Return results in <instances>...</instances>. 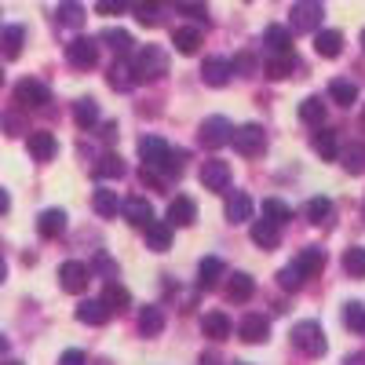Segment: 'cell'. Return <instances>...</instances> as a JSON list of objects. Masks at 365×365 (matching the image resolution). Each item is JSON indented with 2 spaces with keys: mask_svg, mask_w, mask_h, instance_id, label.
<instances>
[{
  "mask_svg": "<svg viewBox=\"0 0 365 365\" xmlns=\"http://www.w3.org/2000/svg\"><path fill=\"white\" fill-rule=\"evenodd\" d=\"M128 70H132V81H135V84H143V81H161V77L168 73V51L158 48V44H146V48H139V51L132 55Z\"/></svg>",
  "mask_w": 365,
  "mask_h": 365,
  "instance_id": "obj_1",
  "label": "cell"
},
{
  "mask_svg": "<svg viewBox=\"0 0 365 365\" xmlns=\"http://www.w3.org/2000/svg\"><path fill=\"white\" fill-rule=\"evenodd\" d=\"M289 340H292V347H296L299 354H307V358H322V354L329 351L325 332H322L318 322H296L292 332H289Z\"/></svg>",
  "mask_w": 365,
  "mask_h": 365,
  "instance_id": "obj_2",
  "label": "cell"
},
{
  "mask_svg": "<svg viewBox=\"0 0 365 365\" xmlns=\"http://www.w3.org/2000/svg\"><path fill=\"white\" fill-rule=\"evenodd\" d=\"M289 15H292V22H289L292 34H314V29H322L325 8H322V0H296Z\"/></svg>",
  "mask_w": 365,
  "mask_h": 365,
  "instance_id": "obj_3",
  "label": "cell"
},
{
  "mask_svg": "<svg viewBox=\"0 0 365 365\" xmlns=\"http://www.w3.org/2000/svg\"><path fill=\"white\" fill-rule=\"evenodd\" d=\"M230 143L241 158H259L267 150V132H263V125H241L230 132Z\"/></svg>",
  "mask_w": 365,
  "mask_h": 365,
  "instance_id": "obj_4",
  "label": "cell"
},
{
  "mask_svg": "<svg viewBox=\"0 0 365 365\" xmlns=\"http://www.w3.org/2000/svg\"><path fill=\"white\" fill-rule=\"evenodd\" d=\"M230 132H234V125L227 117H205L201 120V128H197V139H201V146L205 150H220V146H227L230 143Z\"/></svg>",
  "mask_w": 365,
  "mask_h": 365,
  "instance_id": "obj_5",
  "label": "cell"
},
{
  "mask_svg": "<svg viewBox=\"0 0 365 365\" xmlns=\"http://www.w3.org/2000/svg\"><path fill=\"white\" fill-rule=\"evenodd\" d=\"M88 282H91V267H88V263H81V259H66L63 267H58V289H63V292L81 296V292L88 289Z\"/></svg>",
  "mask_w": 365,
  "mask_h": 365,
  "instance_id": "obj_6",
  "label": "cell"
},
{
  "mask_svg": "<svg viewBox=\"0 0 365 365\" xmlns=\"http://www.w3.org/2000/svg\"><path fill=\"white\" fill-rule=\"evenodd\" d=\"M15 103H19L22 110H41V106L51 103V91H48V84H41V81H34V77H26V81L15 84Z\"/></svg>",
  "mask_w": 365,
  "mask_h": 365,
  "instance_id": "obj_7",
  "label": "cell"
},
{
  "mask_svg": "<svg viewBox=\"0 0 365 365\" xmlns=\"http://www.w3.org/2000/svg\"><path fill=\"white\" fill-rule=\"evenodd\" d=\"M66 63L73 70H91V66L99 63V44L91 41V37H73L66 44Z\"/></svg>",
  "mask_w": 365,
  "mask_h": 365,
  "instance_id": "obj_8",
  "label": "cell"
},
{
  "mask_svg": "<svg viewBox=\"0 0 365 365\" xmlns=\"http://www.w3.org/2000/svg\"><path fill=\"white\" fill-rule=\"evenodd\" d=\"M201 187L212 190V194H227L230 190V165L220 161V158H208L201 165Z\"/></svg>",
  "mask_w": 365,
  "mask_h": 365,
  "instance_id": "obj_9",
  "label": "cell"
},
{
  "mask_svg": "<svg viewBox=\"0 0 365 365\" xmlns=\"http://www.w3.org/2000/svg\"><path fill=\"white\" fill-rule=\"evenodd\" d=\"M165 154H168V143H165V139H158V135H143V139H139V158H143V168L158 172V168H161V161H165Z\"/></svg>",
  "mask_w": 365,
  "mask_h": 365,
  "instance_id": "obj_10",
  "label": "cell"
},
{
  "mask_svg": "<svg viewBox=\"0 0 365 365\" xmlns=\"http://www.w3.org/2000/svg\"><path fill=\"white\" fill-rule=\"evenodd\" d=\"M220 278H227V263L220 259V256H205L201 263H197V289H216L220 285Z\"/></svg>",
  "mask_w": 365,
  "mask_h": 365,
  "instance_id": "obj_11",
  "label": "cell"
},
{
  "mask_svg": "<svg viewBox=\"0 0 365 365\" xmlns=\"http://www.w3.org/2000/svg\"><path fill=\"white\" fill-rule=\"evenodd\" d=\"M26 150H29V158H34V161H51L58 154V139L51 132H29Z\"/></svg>",
  "mask_w": 365,
  "mask_h": 365,
  "instance_id": "obj_12",
  "label": "cell"
},
{
  "mask_svg": "<svg viewBox=\"0 0 365 365\" xmlns=\"http://www.w3.org/2000/svg\"><path fill=\"white\" fill-rule=\"evenodd\" d=\"M237 336L245 340V344H267L270 322L263 314H245V318H241V325H237Z\"/></svg>",
  "mask_w": 365,
  "mask_h": 365,
  "instance_id": "obj_13",
  "label": "cell"
},
{
  "mask_svg": "<svg viewBox=\"0 0 365 365\" xmlns=\"http://www.w3.org/2000/svg\"><path fill=\"white\" fill-rule=\"evenodd\" d=\"M172 44H175L179 55H197V48L205 44L201 26H179V29H172Z\"/></svg>",
  "mask_w": 365,
  "mask_h": 365,
  "instance_id": "obj_14",
  "label": "cell"
},
{
  "mask_svg": "<svg viewBox=\"0 0 365 365\" xmlns=\"http://www.w3.org/2000/svg\"><path fill=\"white\" fill-rule=\"evenodd\" d=\"M143 234H146V249H150V252H168V245H172V227H168V220H150V223L143 227Z\"/></svg>",
  "mask_w": 365,
  "mask_h": 365,
  "instance_id": "obj_15",
  "label": "cell"
},
{
  "mask_svg": "<svg viewBox=\"0 0 365 365\" xmlns=\"http://www.w3.org/2000/svg\"><path fill=\"white\" fill-rule=\"evenodd\" d=\"M230 77H234V70H230L227 58H205V66H201V81H205L208 88H227V84H230Z\"/></svg>",
  "mask_w": 365,
  "mask_h": 365,
  "instance_id": "obj_16",
  "label": "cell"
},
{
  "mask_svg": "<svg viewBox=\"0 0 365 365\" xmlns=\"http://www.w3.org/2000/svg\"><path fill=\"white\" fill-rule=\"evenodd\" d=\"M252 212H256V205H252V197L245 190H234L227 197V223H249Z\"/></svg>",
  "mask_w": 365,
  "mask_h": 365,
  "instance_id": "obj_17",
  "label": "cell"
},
{
  "mask_svg": "<svg viewBox=\"0 0 365 365\" xmlns=\"http://www.w3.org/2000/svg\"><path fill=\"white\" fill-rule=\"evenodd\" d=\"M194 220H197V205L190 197L168 201V227H194Z\"/></svg>",
  "mask_w": 365,
  "mask_h": 365,
  "instance_id": "obj_18",
  "label": "cell"
},
{
  "mask_svg": "<svg viewBox=\"0 0 365 365\" xmlns=\"http://www.w3.org/2000/svg\"><path fill=\"white\" fill-rule=\"evenodd\" d=\"M314 51L322 58H336L344 51V34L340 29H314Z\"/></svg>",
  "mask_w": 365,
  "mask_h": 365,
  "instance_id": "obj_19",
  "label": "cell"
},
{
  "mask_svg": "<svg viewBox=\"0 0 365 365\" xmlns=\"http://www.w3.org/2000/svg\"><path fill=\"white\" fill-rule=\"evenodd\" d=\"M99 299L106 303V311H110V314H125V311L132 307V292H128L125 285H117V282H106V289H103Z\"/></svg>",
  "mask_w": 365,
  "mask_h": 365,
  "instance_id": "obj_20",
  "label": "cell"
},
{
  "mask_svg": "<svg viewBox=\"0 0 365 365\" xmlns=\"http://www.w3.org/2000/svg\"><path fill=\"white\" fill-rule=\"evenodd\" d=\"M73 314H77L81 325H106L110 322V311H106L103 299H81Z\"/></svg>",
  "mask_w": 365,
  "mask_h": 365,
  "instance_id": "obj_21",
  "label": "cell"
},
{
  "mask_svg": "<svg viewBox=\"0 0 365 365\" xmlns=\"http://www.w3.org/2000/svg\"><path fill=\"white\" fill-rule=\"evenodd\" d=\"M201 332H205V336L208 340H227L230 336V332H234V325H230V318L223 314V311H208L205 318H201Z\"/></svg>",
  "mask_w": 365,
  "mask_h": 365,
  "instance_id": "obj_22",
  "label": "cell"
},
{
  "mask_svg": "<svg viewBox=\"0 0 365 365\" xmlns=\"http://www.w3.org/2000/svg\"><path fill=\"white\" fill-rule=\"evenodd\" d=\"M120 212H125V220H128L132 227H139V230L154 220V205H150L146 197H128L125 205H120Z\"/></svg>",
  "mask_w": 365,
  "mask_h": 365,
  "instance_id": "obj_23",
  "label": "cell"
},
{
  "mask_svg": "<svg viewBox=\"0 0 365 365\" xmlns=\"http://www.w3.org/2000/svg\"><path fill=\"white\" fill-rule=\"evenodd\" d=\"M263 44H267L270 55L292 51V29H289V26H267V29H263Z\"/></svg>",
  "mask_w": 365,
  "mask_h": 365,
  "instance_id": "obj_24",
  "label": "cell"
},
{
  "mask_svg": "<svg viewBox=\"0 0 365 365\" xmlns=\"http://www.w3.org/2000/svg\"><path fill=\"white\" fill-rule=\"evenodd\" d=\"M292 267L303 274V278H314V274H322V267H325V249H318V245L303 249V252L292 259Z\"/></svg>",
  "mask_w": 365,
  "mask_h": 365,
  "instance_id": "obj_25",
  "label": "cell"
},
{
  "mask_svg": "<svg viewBox=\"0 0 365 365\" xmlns=\"http://www.w3.org/2000/svg\"><path fill=\"white\" fill-rule=\"evenodd\" d=\"M249 237H252V245H259V249H278V241H282V227H274V223H267V220H256L252 223V230H249Z\"/></svg>",
  "mask_w": 365,
  "mask_h": 365,
  "instance_id": "obj_26",
  "label": "cell"
},
{
  "mask_svg": "<svg viewBox=\"0 0 365 365\" xmlns=\"http://www.w3.org/2000/svg\"><path fill=\"white\" fill-rule=\"evenodd\" d=\"M37 230H41V237H58L66 230V212L63 208H44L41 220H37Z\"/></svg>",
  "mask_w": 365,
  "mask_h": 365,
  "instance_id": "obj_27",
  "label": "cell"
},
{
  "mask_svg": "<svg viewBox=\"0 0 365 365\" xmlns=\"http://www.w3.org/2000/svg\"><path fill=\"white\" fill-rule=\"evenodd\" d=\"M299 120H303V125H311V128L325 125V103H322V96H307L299 103Z\"/></svg>",
  "mask_w": 365,
  "mask_h": 365,
  "instance_id": "obj_28",
  "label": "cell"
},
{
  "mask_svg": "<svg viewBox=\"0 0 365 365\" xmlns=\"http://www.w3.org/2000/svg\"><path fill=\"white\" fill-rule=\"evenodd\" d=\"M256 292V282L249 278V274H234V278L227 282V299L230 303H249Z\"/></svg>",
  "mask_w": 365,
  "mask_h": 365,
  "instance_id": "obj_29",
  "label": "cell"
},
{
  "mask_svg": "<svg viewBox=\"0 0 365 365\" xmlns=\"http://www.w3.org/2000/svg\"><path fill=\"white\" fill-rule=\"evenodd\" d=\"M329 99H332V103H340V106L358 103V84H354V81H347V77L329 81Z\"/></svg>",
  "mask_w": 365,
  "mask_h": 365,
  "instance_id": "obj_30",
  "label": "cell"
},
{
  "mask_svg": "<svg viewBox=\"0 0 365 365\" xmlns=\"http://www.w3.org/2000/svg\"><path fill=\"white\" fill-rule=\"evenodd\" d=\"M303 216H307L314 227H329L332 223V201L329 197H311L307 208H303Z\"/></svg>",
  "mask_w": 365,
  "mask_h": 365,
  "instance_id": "obj_31",
  "label": "cell"
},
{
  "mask_svg": "<svg viewBox=\"0 0 365 365\" xmlns=\"http://www.w3.org/2000/svg\"><path fill=\"white\" fill-rule=\"evenodd\" d=\"M84 8L77 4V0H63V4L55 8V19H58V26H70V29H81L84 26Z\"/></svg>",
  "mask_w": 365,
  "mask_h": 365,
  "instance_id": "obj_32",
  "label": "cell"
},
{
  "mask_svg": "<svg viewBox=\"0 0 365 365\" xmlns=\"http://www.w3.org/2000/svg\"><path fill=\"white\" fill-rule=\"evenodd\" d=\"M73 120H77V128H96L99 125V103L96 99H77L73 103Z\"/></svg>",
  "mask_w": 365,
  "mask_h": 365,
  "instance_id": "obj_33",
  "label": "cell"
},
{
  "mask_svg": "<svg viewBox=\"0 0 365 365\" xmlns=\"http://www.w3.org/2000/svg\"><path fill=\"white\" fill-rule=\"evenodd\" d=\"M311 146H314V154H322V161H332L340 154V146H336V132H325V128H318L314 135H311Z\"/></svg>",
  "mask_w": 365,
  "mask_h": 365,
  "instance_id": "obj_34",
  "label": "cell"
},
{
  "mask_svg": "<svg viewBox=\"0 0 365 365\" xmlns=\"http://www.w3.org/2000/svg\"><path fill=\"white\" fill-rule=\"evenodd\" d=\"M161 329H165L161 307H143L139 311V332H143V336H161Z\"/></svg>",
  "mask_w": 365,
  "mask_h": 365,
  "instance_id": "obj_35",
  "label": "cell"
},
{
  "mask_svg": "<svg viewBox=\"0 0 365 365\" xmlns=\"http://www.w3.org/2000/svg\"><path fill=\"white\" fill-rule=\"evenodd\" d=\"M91 208L99 212L103 220H113L117 216V208H120V197H117V190H96V197H91Z\"/></svg>",
  "mask_w": 365,
  "mask_h": 365,
  "instance_id": "obj_36",
  "label": "cell"
},
{
  "mask_svg": "<svg viewBox=\"0 0 365 365\" xmlns=\"http://www.w3.org/2000/svg\"><path fill=\"white\" fill-rule=\"evenodd\" d=\"M263 220L274 223V227H285V223L292 220V208H289L285 201H278V197H267V201H263Z\"/></svg>",
  "mask_w": 365,
  "mask_h": 365,
  "instance_id": "obj_37",
  "label": "cell"
},
{
  "mask_svg": "<svg viewBox=\"0 0 365 365\" xmlns=\"http://www.w3.org/2000/svg\"><path fill=\"white\" fill-rule=\"evenodd\" d=\"M296 66H299V63H296V55H292V51H285V55H270V58H267V77L282 81V77H289Z\"/></svg>",
  "mask_w": 365,
  "mask_h": 365,
  "instance_id": "obj_38",
  "label": "cell"
},
{
  "mask_svg": "<svg viewBox=\"0 0 365 365\" xmlns=\"http://www.w3.org/2000/svg\"><path fill=\"white\" fill-rule=\"evenodd\" d=\"M22 44H26V29L22 26H8L4 34H0V48H4L8 58H19L22 55Z\"/></svg>",
  "mask_w": 365,
  "mask_h": 365,
  "instance_id": "obj_39",
  "label": "cell"
},
{
  "mask_svg": "<svg viewBox=\"0 0 365 365\" xmlns=\"http://www.w3.org/2000/svg\"><path fill=\"white\" fill-rule=\"evenodd\" d=\"M99 41H106L117 55H132V34H128V29H117V26H110V29H103V37Z\"/></svg>",
  "mask_w": 365,
  "mask_h": 365,
  "instance_id": "obj_40",
  "label": "cell"
},
{
  "mask_svg": "<svg viewBox=\"0 0 365 365\" xmlns=\"http://www.w3.org/2000/svg\"><path fill=\"white\" fill-rule=\"evenodd\" d=\"M125 58H128V55H117V63L110 66V77H106V81H110V88H117V91H128V88L135 84V81H132V70H128Z\"/></svg>",
  "mask_w": 365,
  "mask_h": 365,
  "instance_id": "obj_41",
  "label": "cell"
},
{
  "mask_svg": "<svg viewBox=\"0 0 365 365\" xmlns=\"http://www.w3.org/2000/svg\"><path fill=\"white\" fill-rule=\"evenodd\" d=\"M340 158V165L351 172V175H365V146H358V143H351L344 154H336Z\"/></svg>",
  "mask_w": 365,
  "mask_h": 365,
  "instance_id": "obj_42",
  "label": "cell"
},
{
  "mask_svg": "<svg viewBox=\"0 0 365 365\" xmlns=\"http://www.w3.org/2000/svg\"><path fill=\"white\" fill-rule=\"evenodd\" d=\"M96 175L99 179H120L125 175V161H120V154H103L96 161Z\"/></svg>",
  "mask_w": 365,
  "mask_h": 365,
  "instance_id": "obj_43",
  "label": "cell"
},
{
  "mask_svg": "<svg viewBox=\"0 0 365 365\" xmlns=\"http://www.w3.org/2000/svg\"><path fill=\"white\" fill-rule=\"evenodd\" d=\"M344 270L351 274V278H365V249L361 245H351L344 252Z\"/></svg>",
  "mask_w": 365,
  "mask_h": 365,
  "instance_id": "obj_44",
  "label": "cell"
},
{
  "mask_svg": "<svg viewBox=\"0 0 365 365\" xmlns=\"http://www.w3.org/2000/svg\"><path fill=\"white\" fill-rule=\"evenodd\" d=\"M344 325L358 336H365V303H347L344 307Z\"/></svg>",
  "mask_w": 365,
  "mask_h": 365,
  "instance_id": "obj_45",
  "label": "cell"
},
{
  "mask_svg": "<svg viewBox=\"0 0 365 365\" xmlns=\"http://www.w3.org/2000/svg\"><path fill=\"white\" fill-rule=\"evenodd\" d=\"M128 4L135 8V19L143 26H158V4L161 0H128Z\"/></svg>",
  "mask_w": 365,
  "mask_h": 365,
  "instance_id": "obj_46",
  "label": "cell"
},
{
  "mask_svg": "<svg viewBox=\"0 0 365 365\" xmlns=\"http://www.w3.org/2000/svg\"><path fill=\"white\" fill-rule=\"evenodd\" d=\"M303 282H307V278H303V274H299V270H296L292 263L278 270V285H282V289H289V292H296V289H303Z\"/></svg>",
  "mask_w": 365,
  "mask_h": 365,
  "instance_id": "obj_47",
  "label": "cell"
},
{
  "mask_svg": "<svg viewBox=\"0 0 365 365\" xmlns=\"http://www.w3.org/2000/svg\"><path fill=\"white\" fill-rule=\"evenodd\" d=\"M96 11L99 15H125L128 11V0H99Z\"/></svg>",
  "mask_w": 365,
  "mask_h": 365,
  "instance_id": "obj_48",
  "label": "cell"
},
{
  "mask_svg": "<svg viewBox=\"0 0 365 365\" xmlns=\"http://www.w3.org/2000/svg\"><path fill=\"white\" fill-rule=\"evenodd\" d=\"M0 128H4L8 135H22V132H26V125H22L19 113H4V117H0Z\"/></svg>",
  "mask_w": 365,
  "mask_h": 365,
  "instance_id": "obj_49",
  "label": "cell"
},
{
  "mask_svg": "<svg viewBox=\"0 0 365 365\" xmlns=\"http://www.w3.org/2000/svg\"><path fill=\"white\" fill-rule=\"evenodd\" d=\"M58 365H88V354H84V351H77V347H70V351H63Z\"/></svg>",
  "mask_w": 365,
  "mask_h": 365,
  "instance_id": "obj_50",
  "label": "cell"
},
{
  "mask_svg": "<svg viewBox=\"0 0 365 365\" xmlns=\"http://www.w3.org/2000/svg\"><path fill=\"white\" fill-rule=\"evenodd\" d=\"M187 11H190V19L205 22V4H187Z\"/></svg>",
  "mask_w": 365,
  "mask_h": 365,
  "instance_id": "obj_51",
  "label": "cell"
},
{
  "mask_svg": "<svg viewBox=\"0 0 365 365\" xmlns=\"http://www.w3.org/2000/svg\"><path fill=\"white\" fill-rule=\"evenodd\" d=\"M8 208H11V197H8V190H4V187H0V216H4Z\"/></svg>",
  "mask_w": 365,
  "mask_h": 365,
  "instance_id": "obj_52",
  "label": "cell"
},
{
  "mask_svg": "<svg viewBox=\"0 0 365 365\" xmlns=\"http://www.w3.org/2000/svg\"><path fill=\"white\" fill-rule=\"evenodd\" d=\"M344 365H365V354H351V358H344Z\"/></svg>",
  "mask_w": 365,
  "mask_h": 365,
  "instance_id": "obj_53",
  "label": "cell"
},
{
  "mask_svg": "<svg viewBox=\"0 0 365 365\" xmlns=\"http://www.w3.org/2000/svg\"><path fill=\"white\" fill-rule=\"evenodd\" d=\"M197 365H220V358L216 354H201V361Z\"/></svg>",
  "mask_w": 365,
  "mask_h": 365,
  "instance_id": "obj_54",
  "label": "cell"
},
{
  "mask_svg": "<svg viewBox=\"0 0 365 365\" xmlns=\"http://www.w3.org/2000/svg\"><path fill=\"white\" fill-rule=\"evenodd\" d=\"M103 139H117V125H106L103 128Z\"/></svg>",
  "mask_w": 365,
  "mask_h": 365,
  "instance_id": "obj_55",
  "label": "cell"
},
{
  "mask_svg": "<svg viewBox=\"0 0 365 365\" xmlns=\"http://www.w3.org/2000/svg\"><path fill=\"white\" fill-rule=\"evenodd\" d=\"M8 278V267H4V259H0V282H4Z\"/></svg>",
  "mask_w": 365,
  "mask_h": 365,
  "instance_id": "obj_56",
  "label": "cell"
},
{
  "mask_svg": "<svg viewBox=\"0 0 365 365\" xmlns=\"http://www.w3.org/2000/svg\"><path fill=\"white\" fill-rule=\"evenodd\" d=\"M8 351V340H4V332H0V354H4Z\"/></svg>",
  "mask_w": 365,
  "mask_h": 365,
  "instance_id": "obj_57",
  "label": "cell"
},
{
  "mask_svg": "<svg viewBox=\"0 0 365 365\" xmlns=\"http://www.w3.org/2000/svg\"><path fill=\"white\" fill-rule=\"evenodd\" d=\"M0 365H22V361H0Z\"/></svg>",
  "mask_w": 365,
  "mask_h": 365,
  "instance_id": "obj_58",
  "label": "cell"
},
{
  "mask_svg": "<svg viewBox=\"0 0 365 365\" xmlns=\"http://www.w3.org/2000/svg\"><path fill=\"white\" fill-rule=\"evenodd\" d=\"M361 48H365V29H361Z\"/></svg>",
  "mask_w": 365,
  "mask_h": 365,
  "instance_id": "obj_59",
  "label": "cell"
},
{
  "mask_svg": "<svg viewBox=\"0 0 365 365\" xmlns=\"http://www.w3.org/2000/svg\"><path fill=\"white\" fill-rule=\"evenodd\" d=\"M361 128H365V110H361Z\"/></svg>",
  "mask_w": 365,
  "mask_h": 365,
  "instance_id": "obj_60",
  "label": "cell"
},
{
  "mask_svg": "<svg viewBox=\"0 0 365 365\" xmlns=\"http://www.w3.org/2000/svg\"><path fill=\"white\" fill-rule=\"evenodd\" d=\"M0 84H4V70H0Z\"/></svg>",
  "mask_w": 365,
  "mask_h": 365,
  "instance_id": "obj_61",
  "label": "cell"
},
{
  "mask_svg": "<svg viewBox=\"0 0 365 365\" xmlns=\"http://www.w3.org/2000/svg\"><path fill=\"white\" fill-rule=\"evenodd\" d=\"M234 365H249V361H234Z\"/></svg>",
  "mask_w": 365,
  "mask_h": 365,
  "instance_id": "obj_62",
  "label": "cell"
},
{
  "mask_svg": "<svg viewBox=\"0 0 365 365\" xmlns=\"http://www.w3.org/2000/svg\"><path fill=\"white\" fill-rule=\"evenodd\" d=\"M361 216H365V208H361Z\"/></svg>",
  "mask_w": 365,
  "mask_h": 365,
  "instance_id": "obj_63",
  "label": "cell"
}]
</instances>
